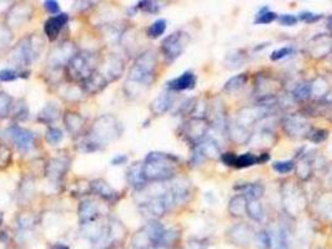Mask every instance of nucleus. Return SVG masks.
<instances>
[{
  "instance_id": "4c0bfd02",
  "label": "nucleus",
  "mask_w": 332,
  "mask_h": 249,
  "mask_svg": "<svg viewBox=\"0 0 332 249\" xmlns=\"http://www.w3.org/2000/svg\"><path fill=\"white\" fill-rule=\"evenodd\" d=\"M256 244L260 249H269L271 248V239H270V234L268 232H260L257 233V235L255 237Z\"/></svg>"
},
{
  "instance_id": "72a5a7b5",
  "label": "nucleus",
  "mask_w": 332,
  "mask_h": 249,
  "mask_svg": "<svg viewBox=\"0 0 332 249\" xmlns=\"http://www.w3.org/2000/svg\"><path fill=\"white\" fill-rule=\"evenodd\" d=\"M45 138L50 145H57V143H60L62 141L64 135H62V131L60 130V128L50 126V127L48 128V131H46Z\"/></svg>"
},
{
  "instance_id": "aec40b11",
  "label": "nucleus",
  "mask_w": 332,
  "mask_h": 249,
  "mask_svg": "<svg viewBox=\"0 0 332 249\" xmlns=\"http://www.w3.org/2000/svg\"><path fill=\"white\" fill-rule=\"evenodd\" d=\"M172 100L171 94L164 93L160 94L150 105V110L154 115H163L169 111L170 107L172 106Z\"/></svg>"
},
{
  "instance_id": "7c9ffc66",
  "label": "nucleus",
  "mask_w": 332,
  "mask_h": 249,
  "mask_svg": "<svg viewBox=\"0 0 332 249\" xmlns=\"http://www.w3.org/2000/svg\"><path fill=\"white\" fill-rule=\"evenodd\" d=\"M246 212L250 214V217L253 221H262L263 209L262 206L258 203V201H250L246 206Z\"/></svg>"
},
{
  "instance_id": "9d476101",
  "label": "nucleus",
  "mask_w": 332,
  "mask_h": 249,
  "mask_svg": "<svg viewBox=\"0 0 332 249\" xmlns=\"http://www.w3.org/2000/svg\"><path fill=\"white\" fill-rule=\"evenodd\" d=\"M68 23H69V15L67 13H59V14L53 15L44 24V33L50 41L56 40L59 34L61 33Z\"/></svg>"
},
{
  "instance_id": "de8ad7c7",
  "label": "nucleus",
  "mask_w": 332,
  "mask_h": 249,
  "mask_svg": "<svg viewBox=\"0 0 332 249\" xmlns=\"http://www.w3.org/2000/svg\"><path fill=\"white\" fill-rule=\"evenodd\" d=\"M18 223L20 224V227L22 228H30L31 225L34 224V218L33 216H29V214H23V216H20V218H18Z\"/></svg>"
},
{
  "instance_id": "c756f323",
  "label": "nucleus",
  "mask_w": 332,
  "mask_h": 249,
  "mask_svg": "<svg viewBox=\"0 0 332 249\" xmlns=\"http://www.w3.org/2000/svg\"><path fill=\"white\" fill-rule=\"evenodd\" d=\"M12 115L18 120V121H24L29 117V109L28 105L24 100H20L17 105H13Z\"/></svg>"
},
{
  "instance_id": "cd10ccee",
  "label": "nucleus",
  "mask_w": 332,
  "mask_h": 249,
  "mask_svg": "<svg viewBox=\"0 0 332 249\" xmlns=\"http://www.w3.org/2000/svg\"><path fill=\"white\" fill-rule=\"evenodd\" d=\"M28 71H19L15 69H3L0 70V81L2 82H12L17 78L28 77Z\"/></svg>"
},
{
  "instance_id": "c9c22d12",
  "label": "nucleus",
  "mask_w": 332,
  "mask_h": 249,
  "mask_svg": "<svg viewBox=\"0 0 332 249\" xmlns=\"http://www.w3.org/2000/svg\"><path fill=\"white\" fill-rule=\"evenodd\" d=\"M135 8L144 13H149V14H158L161 7L158 2H139Z\"/></svg>"
},
{
  "instance_id": "09e8293b",
  "label": "nucleus",
  "mask_w": 332,
  "mask_h": 249,
  "mask_svg": "<svg viewBox=\"0 0 332 249\" xmlns=\"http://www.w3.org/2000/svg\"><path fill=\"white\" fill-rule=\"evenodd\" d=\"M127 161H129V157H127L126 154L121 153V154H116V156L111 159L110 163L111 166H122V164L126 163Z\"/></svg>"
},
{
  "instance_id": "0eeeda50",
  "label": "nucleus",
  "mask_w": 332,
  "mask_h": 249,
  "mask_svg": "<svg viewBox=\"0 0 332 249\" xmlns=\"http://www.w3.org/2000/svg\"><path fill=\"white\" fill-rule=\"evenodd\" d=\"M5 133H7V137L22 151H28L35 145V133L19 125L10 126Z\"/></svg>"
},
{
  "instance_id": "79ce46f5",
  "label": "nucleus",
  "mask_w": 332,
  "mask_h": 249,
  "mask_svg": "<svg viewBox=\"0 0 332 249\" xmlns=\"http://www.w3.org/2000/svg\"><path fill=\"white\" fill-rule=\"evenodd\" d=\"M321 18H322V15L321 14H315V13H311V12H304V13H300L299 19L301 20V22L310 24V23L318 22Z\"/></svg>"
},
{
  "instance_id": "7ed1b4c3",
  "label": "nucleus",
  "mask_w": 332,
  "mask_h": 249,
  "mask_svg": "<svg viewBox=\"0 0 332 249\" xmlns=\"http://www.w3.org/2000/svg\"><path fill=\"white\" fill-rule=\"evenodd\" d=\"M122 126L114 115H103L95 120L90 130V137L96 143L104 146L121 136Z\"/></svg>"
},
{
  "instance_id": "6ab92c4d",
  "label": "nucleus",
  "mask_w": 332,
  "mask_h": 249,
  "mask_svg": "<svg viewBox=\"0 0 332 249\" xmlns=\"http://www.w3.org/2000/svg\"><path fill=\"white\" fill-rule=\"evenodd\" d=\"M126 178L129 185L131 186V187H134L135 190L141 191L143 188H145L146 180L143 174V163H140V162H135L134 164H131V166L129 167V170H127Z\"/></svg>"
},
{
  "instance_id": "f03ea898",
  "label": "nucleus",
  "mask_w": 332,
  "mask_h": 249,
  "mask_svg": "<svg viewBox=\"0 0 332 249\" xmlns=\"http://www.w3.org/2000/svg\"><path fill=\"white\" fill-rule=\"evenodd\" d=\"M179 158L163 152H150L143 162V174L148 181H166L174 177Z\"/></svg>"
},
{
  "instance_id": "5fc2aeb1",
  "label": "nucleus",
  "mask_w": 332,
  "mask_h": 249,
  "mask_svg": "<svg viewBox=\"0 0 332 249\" xmlns=\"http://www.w3.org/2000/svg\"><path fill=\"white\" fill-rule=\"evenodd\" d=\"M328 175H330V182L332 183V167H331V171H330V174H328Z\"/></svg>"
},
{
  "instance_id": "603ef678",
  "label": "nucleus",
  "mask_w": 332,
  "mask_h": 249,
  "mask_svg": "<svg viewBox=\"0 0 332 249\" xmlns=\"http://www.w3.org/2000/svg\"><path fill=\"white\" fill-rule=\"evenodd\" d=\"M50 249H70V248L65 244H55V245H53Z\"/></svg>"
},
{
  "instance_id": "1a4fd4ad",
  "label": "nucleus",
  "mask_w": 332,
  "mask_h": 249,
  "mask_svg": "<svg viewBox=\"0 0 332 249\" xmlns=\"http://www.w3.org/2000/svg\"><path fill=\"white\" fill-rule=\"evenodd\" d=\"M208 124H206L205 120L203 119H195L189 120L186 124L182 127V133H184L185 137L187 138L191 142H198L204 138V136L206 135V131H208Z\"/></svg>"
},
{
  "instance_id": "a211bd4d",
  "label": "nucleus",
  "mask_w": 332,
  "mask_h": 249,
  "mask_svg": "<svg viewBox=\"0 0 332 249\" xmlns=\"http://www.w3.org/2000/svg\"><path fill=\"white\" fill-rule=\"evenodd\" d=\"M196 77L194 72L191 71H185L184 74H181L177 77L172 78L167 82V88L171 91H185L190 90L195 86Z\"/></svg>"
},
{
  "instance_id": "8fccbe9b",
  "label": "nucleus",
  "mask_w": 332,
  "mask_h": 249,
  "mask_svg": "<svg viewBox=\"0 0 332 249\" xmlns=\"http://www.w3.org/2000/svg\"><path fill=\"white\" fill-rule=\"evenodd\" d=\"M205 248V244H204L203 240L198 239H191L186 243V247L185 249H204Z\"/></svg>"
},
{
  "instance_id": "2f4dec72",
  "label": "nucleus",
  "mask_w": 332,
  "mask_h": 249,
  "mask_svg": "<svg viewBox=\"0 0 332 249\" xmlns=\"http://www.w3.org/2000/svg\"><path fill=\"white\" fill-rule=\"evenodd\" d=\"M166 30V20L165 19H158L154 22L153 24L148 28V36L156 39L159 36L163 35Z\"/></svg>"
},
{
  "instance_id": "58836bf2",
  "label": "nucleus",
  "mask_w": 332,
  "mask_h": 249,
  "mask_svg": "<svg viewBox=\"0 0 332 249\" xmlns=\"http://www.w3.org/2000/svg\"><path fill=\"white\" fill-rule=\"evenodd\" d=\"M274 170L279 174H289L294 170V162L292 161H279L273 164Z\"/></svg>"
},
{
  "instance_id": "ddd939ff",
  "label": "nucleus",
  "mask_w": 332,
  "mask_h": 249,
  "mask_svg": "<svg viewBox=\"0 0 332 249\" xmlns=\"http://www.w3.org/2000/svg\"><path fill=\"white\" fill-rule=\"evenodd\" d=\"M33 14V8L28 4H15L8 13V24L12 26H22L25 22H28Z\"/></svg>"
},
{
  "instance_id": "f257e3e1",
  "label": "nucleus",
  "mask_w": 332,
  "mask_h": 249,
  "mask_svg": "<svg viewBox=\"0 0 332 249\" xmlns=\"http://www.w3.org/2000/svg\"><path fill=\"white\" fill-rule=\"evenodd\" d=\"M156 67L155 52L148 50L138 57L129 71V78L124 86L127 96H137V88L144 93V88L150 86Z\"/></svg>"
},
{
  "instance_id": "412c9836",
  "label": "nucleus",
  "mask_w": 332,
  "mask_h": 249,
  "mask_svg": "<svg viewBox=\"0 0 332 249\" xmlns=\"http://www.w3.org/2000/svg\"><path fill=\"white\" fill-rule=\"evenodd\" d=\"M60 116V109L56 104L54 102H49L45 105L43 110L39 112L38 115V121L41 124L45 125H51L53 122H55Z\"/></svg>"
},
{
  "instance_id": "b1692460",
  "label": "nucleus",
  "mask_w": 332,
  "mask_h": 249,
  "mask_svg": "<svg viewBox=\"0 0 332 249\" xmlns=\"http://www.w3.org/2000/svg\"><path fill=\"white\" fill-rule=\"evenodd\" d=\"M246 206L247 203L245 196L242 195L235 196V197L230 201L229 211L230 213L234 214V216H242L244 212H246Z\"/></svg>"
},
{
  "instance_id": "473e14b6",
  "label": "nucleus",
  "mask_w": 332,
  "mask_h": 249,
  "mask_svg": "<svg viewBox=\"0 0 332 249\" xmlns=\"http://www.w3.org/2000/svg\"><path fill=\"white\" fill-rule=\"evenodd\" d=\"M242 190L245 191V197H249L250 201H257L263 193V187L261 185H257V183L244 186Z\"/></svg>"
},
{
  "instance_id": "f704fd0d",
  "label": "nucleus",
  "mask_w": 332,
  "mask_h": 249,
  "mask_svg": "<svg viewBox=\"0 0 332 249\" xmlns=\"http://www.w3.org/2000/svg\"><path fill=\"white\" fill-rule=\"evenodd\" d=\"M246 82V76L245 75H236L232 78H230L225 85V90L227 91H236L241 89Z\"/></svg>"
},
{
  "instance_id": "6e6552de",
  "label": "nucleus",
  "mask_w": 332,
  "mask_h": 249,
  "mask_svg": "<svg viewBox=\"0 0 332 249\" xmlns=\"http://www.w3.org/2000/svg\"><path fill=\"white\" fill-rule=\"evenodd\" d=\"M77 52L78 50L72 41H65L50 52L48 57V65L53 69H60L62 66H67L68 62L73 59V56Z\"/></svg>"
},
{
  "instance_id": "5701e85b",
  "label": "nucleus",
  "mask_w": 332,
  "mask_h": 249,
  "mask_svg": "<svg viewBox=\"0 0 332 249\" xmlns=\"http://www.w3.org/2000/svg\"><path fill=\"white\" fill-rule=\"evenodd\" d=\"M268 159H269L268 154H265L263 157L262 156L257 157L253 153H244V154H240V156H236L234 166L240 167V169H241V167H250L253 166V164L260 163V162L268 161Z\"/></svg>"
},
{
  "instance_id": "f3484780",
  "label": "nucleus",
  "mask_w": 332,
  "mask_h": 249,
  "mask_svg": "<svg viewBox=\"0 0 332 249\" xmlns=\"http://www.w3.org/2000/svg\"><path fill=\"white\" fill-rule=\"evenodd\" d=\"M62 120H64L65 127H67V130L69 131L72 135L74 136L82 135L86 124L85 117L82 116L80 114H78V112L67 111L65 112L64 117H62Z\"/></svg>"
},
{
  "instance_id": "423d86ee",
  "label": "nucleus",
  "mask_w": 332,
  "mask_h": 249,
  "mask_svg": "<svg viewBox=\"0 0 332 249\" xmlns=\"http://www.w3.org/2000/svg\"><path fill=\"white\" fill-rule=\"evenodd\" d=\"M189 41V34L184 33L181 30L175 31V33L170 34L169 36L164 39L163 43H161V51L164 52V55L169 61H174L184 52Z\"/></svg>"
},
{
  "instance_id": "a878e982",
  "label": "nucleus",
  "mask_w": 332,
  "mask_h": 249,
  "mask_svg": "<svg viewBox=\"0 0 332 249\" xmlns=\"http://www.w3.org/2000/svg\"><path fill=\"white\" fill-rule=\"evenodd\" d=\"M271 248L273 249H289L287 244V234L284 229H280L274 232L273 235L270 234Z\"/></svg>"
},
{
  "instance_id": "4be33fe9",
  "label": "nucleus",
  "mask_w": 332,
  "mask_h": 249,
  "mask_svg": "<svg viewBox=\"0 0 332 249\" xmlns=\"http://www.w3.org/2000/svg\"><path fill=\"white\" fill-rule=\"evenodd\" d=\"M231 239L234 240L236 244L239 245H245L250 242L251 238H252V233H251L250 228L246 225H236L231 229Z\"/></svg>"
},
{
  "instance_id": "39448f33",
  "label": "nucleus",
  "mask_w": 332,
  "mask_h": 249,
  "mask_svg": "<svg viewBox=\"0 0 332 249\" xmlns=\"http://www.w3.org/2000/svg\"><path fill=\"white\" fill-rule=\"evenodd\" d=\"M43 39L39 35H29L22 39L17 46L13 49V59L19 66H29L33 61H35L44 50Z\"/></svg>"
},
{
  "instance_id": "ea45409f",
  "label": "nucleus",
  "mask_w": 332,
  "mask_h": 249,
  "mask_svg": "<svg viewBox=\"0 0 332 249\" xmlns=\"http://www.w3.org/2000/svg\"><path fill=\"white\" fill-rule=\"evenodd\" d=\"M12 41V33L5 26H0V50L5 49Z\"/></svg>"
},
{
  "instance_id": "bb28decb",
  "label": "nucleus",
  "mask_w": 332,
  "mask_h": 249,
  "mask_svg": "<svg viewBox=\"0 0 332 249\" xmlns=\"http://www.w3.org/2000/svg\"><path fill=\"white\" fill-rule=\"evenodd\" d=\"M285 125H286L289 133H291V135H301V133L307 132V125L297 119H287L285 121Z\"/></svg>"
},
{
  "instance_id": "3c124183",
  "label": "nucleus",
  "mask_w": 332,
  "mask_h": 249,
  "mask_svg": "<svg viewBox=\"0 0 332 249\" xmlns=\"http://www.w3.org/2000/svg\"><path fill=\"white\" fill-rule=\"evenodd\" d=\"M221 159L224 161L225 164H227V166H234L236 156H235L234 153H224L221 156Z\"/></svg>"
},
{
  "instance_id": "4468645a",
  "label": "nucleus",
  "mask_w": 332,
  "mask_h": 249,
  "mask_svg": "<svg viewBox=\"0 0 332 249\" xmlns=\"http://www.w3.org/2000/svg\"><path fill=\"white\" fill-rule=\"evenodd\" d=\"M90 192L99 196V197L103 198L106 202H115L119 197V193L103 178H96V180L91 181Z\"/></svg>"
},
{
  "instance_id": "864d4df0",
  "label": "nucleus",
  "mask_w": 332,
  "mask_h": 249,
  "mask_svg": "<svg viewBox=\"0 0 332 249\" xmlns=\"http://www.w3.org/2000/svg\"><path fill=\"white\" fill-rule=\"evenodd\" d=\"M3 219H4V216H3V212L0 211V225L3 223Z\"/></svg>"
},
{
  "instance_id": "20e7f679",
  "label": "nucleus",
  "mask_w": 332,
  "mask_h": 249,
  "mask_svg": "<svg viewBox=\"0 0 332 249\" xmlns=\"http://www.w3.org/2000/svg\"><path fill=\"white\" fill-rule=\"evenodd\" d=\"M98 55L89 51H78L68 62L67 75L74 82H83L85 78L96 71Z\"/></svg>"
},
{
  "instance_id": "e433bc0d",
  "label": "nucleus",
  "mask_w": 332,
  "mask_h": 249,
  "mask_svg": "<svg viewBox=\"0 0 332 249\" xmlns=\"http://www.w3.org/2000/svg\"><path fill=\"white\" fill-rule=\"evenodd\" d=\"M12 162V149L7 145H0V169H5Z\"/></svg>"
},
{
  "instance_id": "2eb2a0df",
  "label": "nucleus",
  "mask_w": 332,
  "mask_h": 249,
  "mask_svg": "<svg viewBox=\"0 0 332 249\" xmlns=\"http://www.w3.org/2000/svg\"><path fill=\"white\" fill-rule=\"evenodd\" d=\"M99 208L98 204L91 199H84L80 202L79 208H78V216H79V221L82 225H86L89 223H93L99 218Z\"/></svg>"
},
{
  "instance_id": "a18cd8bd",
  "label": "nucleus",
  "mask_w": 332,
  "mask_h": 249,
  "mask_svg": "<svg viewBox=\"0 0 332 249\" xmlns=\"http://www.w3.org/2000/svg\"><path fill=\"white\" fill-rule=\"evenodd\" d=\"M310 140L312 141V142H322L323 140H326V137H327V131L325 130H313L312 132L310 133Z\"/></svg>"
},
{
  "instance_id": "a19ab883",
  "label": "nucleus",
  "mask_w": 332,
  "mask_h": 249,
  "mask_svg": "<svg viewBox=\"0 0 332 249\" xmlns=\"http://www.w3.org/2000/svg\"><path fill=\"white\" fill-rule=\"evenodd\" d=\"M292 51H294V49L290 48V46H284V48L275 50V51L271 54L270 59L273 60V61H277V60L284 59V57L289 56L290 54H292Z\"/></svg>"
},
{
  "instance_id": "c85d7f7f",
  "label": "nucleus",
  "mask_w": 332,
  "mask_h": 249,
  "mask_svg": "<svg viewBox=\"0 0 332 249\" xmlns=\"http://www.w3.org/2000/svg\"><path fill=\"white\" fill-rule=\"evenodd\" d=\"M277 18L279 17H277L276 13L271 12V10H269L268 7H265L256 14L255 24H262V25L270 24V23H273L274 20H276Z\"/></svg>"
},
{
  "instance_id": "393cba45",
  "label": "nucleus",
  "mask_w": 332,
  "mask_h": 249,
  "mask_svg": "<svg viewBox=\"0 0 332 249\" xmlns=\"http://www.w3.org/2000/svg\"><path fill=\"white\" fill-rule=\"evenodd\" d=\"M13 98L5 91H0V120L7 119L12 115L13 110Z\"/></svg>"
},
{
  "instance_id": "f8f14e48",
  "label": "nucleus",
  "mask_w": 332,
  "mask_h": 249,
  "mask_svg": "<svg viewBox=\"0 0 332 249\" xmlns=\"http://www.w3.org/2000/svg\"><path fill=\"white\" fill-rule=\"evenodd\" d=\"M124 70L125 64L121 57L115 54H111L106 57L105 62H104V72H101V74L108 78L109 82H112V81L121 77Z\"/></svg>"
},
{
  "instance_id": "9b49d317",
  "label": "nucleus",
  "mask_w": 332,
  "mask_h": 249,
  "mask_svg": "<svg viewBox=\"0 0 332 249\" xmlns=\"http://www.w3.org/2000/svg\"><path fill=\"white\" fill-rule=\"evenodd\" d=\"M109 85L108 78L105 77L100 71H94L88 78L82 82V90L86 95H96L101 93L106 86Z\"/></svg>"
},
{
  "instance_id": "c03bdc74",
  "label": "nucleus",
  "mask_w": 332,
  "mask_h": 249,
  "mask_svg": "<svg viewBox=\"0 0 332 249\" xmlns=\"http://www.w3.org/2000/svg\"><path fill=\"white\" fill-rule=\"evenodd\" d=\"M277 19H279L280 24L284 25V26L296 25L297 22H299V18L295 17V15H291V14H282V15H280Z\"/></svg>"
},
{
  "instance_id": "6e6d98bb",
  "label": "nucleus",
  "mask_w": 332,
  "mask_h": 249,
  "mask_svg": "<svg viewBox=\"0 0 332 249\" xmlns=\"http://www.w3.org/2000/svg\"><path fill=\"white\" fill-rule=\"evenodd\" d=\"M330 26L332 28V17L330 18Z\"/></svg>"
},
{
  "instance_id": "49530a36",
  "label": "nucleus",
  "mask_w": 332,
  "mask_h": 249,
  "mask_svg": "<svg viewBox=\"0 0 332 249\" xmlns=\"http://www.w3.org/2000/svg\"><path fill=\"white\" fill-rule=\"evenodd\" d=\"M44 7H45L46 12L50 13V14H59L60 12V5L59 3L55 2V0H48V2L44 3Z\"/></svg>"
},
{
  "instance_id": "dca6fc26",
  "label": "nucleus",
  "mask_w": 332,
  "mask_h": 249,
  "mask_svg": "<svg viewBox=\"0 0 332 249\" xmlns=\"http://www.w3.org/2000/svg\"><path fill=\"white\" fill-rule=\"evenodd\" d=\"M69 169V163L64 158H50L45 164V175L49 180L59 182L64 178Z\"/></svg>"
},
{
  "instance_id": "37998d69",
  "label": "nucleus",
  "mask_w": 332,
  "mask_h": 249,
  "mask_svg": "<svg viewBox=\"0 0 332 249\" xmlns=\"http://www.w3.org/2000/svg\"><path fill=\"white\" fill-rule=\"evenodd\" d=\"M295 98L299 100H305L310 96L311 94V86L307 85V84H304V85H300L299 88L295 90Z\"/></svg>"
}]
</instances>
